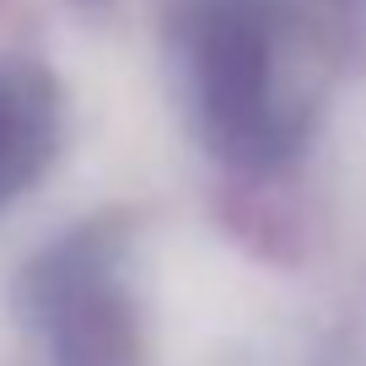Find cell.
Wrapping results in <instances>:
<instances>
[{
	"label": "cell",
	"instance_id": "3",
	"mask_svg": "<svg viewBox=\"0 0 366 366\" xmlns=\"http://www.w3.org/2000/svg\"><path fill=\"white\" fill-rule=\"evenodd\" d=\"M59 81L38 59H0V205H11L49 172L59 151Z\"/></svg>",
	"mask_w": 366,
	"mask_h": 366
},
{
	"label": "cell",
	"instance_id": "1",
	"mask_svg": "<svg viewBox=\"0 0 366 366\" xmlns=\"http://www.w3.org/2000/svg\"><path fill=\"white\" fill-rule=\"evenodd\" d=\"M302 27L286 0H194L183 65L205 135L242 167H269L307 135V97L291 81Z\"/></svg>",
	"mask_w": 366,
	"mask_h": 366
},
{
	"label": "cell",
	"instance_id": "2",
	"mask_svg": "<svg viewBox=\"0 0 366 366\" xmlns=\"http://www.w3.org/2000/svg\"><path fill=\"white\" fill-rule=\"evenodd\" d=\"M27 329L38 366H146L140 312L108 232L86 227L33 264Z\"/></svg>",
	"mask_w": 366,
	"mask_h": 366
}]
</instances>
